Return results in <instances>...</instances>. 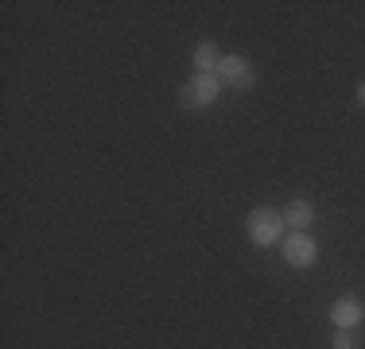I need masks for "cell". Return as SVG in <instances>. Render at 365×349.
<instances>
[{
  "label": "cell",
  "mask_w": 365,
  "mask_h": 349,
  "mask_svg": "<svg viewBox=\"0 0 365 349\" xmlns=\"http://www.w3.org/2000/svg\"><path fill=\"white\" fill-rule=\"evenodd\" d=\"M218 90H222L218 74H195L179 90V105H182V109H206V105L218 101Z\"/></svg>",
  "instance_id": "6da1fadb"
},
{
  "label": "cell",
  "mask_w": 365,
  "mask_h": 349,
  "mask_svg": "<svg viewBox=\"0 0 365 349\" xmlns=\"http://www.w3.org/2000/svg\"><path fill=\"white\" fill-rule=\"evenodd\" d=\"M245 229H249V241H253V244H264V249H268V244L280 241V233H284V214L260 206V209H253V214H249Z\"/></svg>",
  "instance_id": "7a4b0ae2"
},
{
  "label": "cell",
  "mask_w": 365,
  "mask_h": 349,
  "mask_svg": "<svg viewBox=\"0 0 365 349\" xmlns=\"http://www.w3.org/2000/svg\"><path fill=\"white\" fill-rule=\"evenodd\" d=\"M218 82L230 85V90H253L257 74H253V66H249V58L230 55V58H222V66H218Z\"/></svg>",
  "instance_id": "3957f363"
},
{
  "label": "cell",
  "mask_w": 365,
  "mask_h": 349,
  "mask_svg": "<svg viewBox=\"0 0 365 349\" xmlns=\"http://www.w3.org/2000/svg\"><path fill=\"white\" fill-rule=\"evenodd\" d=\"M280 252H284V260H288L292 268H311L315 264V241L307 237V233H288L280 244Z\"/></svg>",
  "instance_id": "277c9868"
},
{
  "label": "cell",
  "mask_w": 365,
  "mask_h": 349,
  "mask_svg": "<svg viewBox=\"0 0 365 349\" xmlns=\"http://www.w3.org/2000/svg\"><path fill=\"white\" fill-rule=\"evenodd\" d=\"M330 318H334L338 330H358L361 318H365V311H361L358 299H338L334 307H330Z\"/></svg>",
  "instance_id": "5b68a950"
},
{
  "label": "cell",
  "mask_w": 365,
  "mask_h": 349,
  "mask_svg": "<svg viewBox=\"0 0 365 349\" xmlns=\"http://www.w3.org/2000/svg\"><path fill=\"white\" fill-rule=\"evenodd\" d=\"M315 222V206L303 202V198H295V202L284 209V225H292L295 233H307V225Z\"/></svg>",
  "instance_id": "8992f818"
},
{
  "label": "cell",
  "mask_w": 365,
  "mask_h": 349,
  "mask_svg": "<svg viewBox=\"0 0 365 349\" xmlns=\"http://www.w3.org/2000/svg\"><path fill=\"white\" fill-rule=\"evenodd\" d=\"M218 66H222V55L214 47V39H202L195 47V70L198 74H218Z\"/></svg>",
  "instance_id": "52a82bcc"
},
{
  "label": "cell",
  "mask_w": 365,
  "mask_h": 349,
  "mask_svg": "<svg viewBox=\"0 0 365 349\" xmlns=\"http://www.w3.org/2000/svg\"><path fill=\"white\" fill-rule=\"evenodd\" d=\"M334 349H358L354 330H334Z\"/></svg>",
  "instance_id": "ba28073f"
},
{
  "label": "cell",
  "mask_w": 365,
  "mask_h": 349,
  "mask_svg": "<svg viewBox=\"0 0 365 349\" xmlns=\"http://www.w3.org/2000/svg\"><path fill=\"white\" fill-rule=\"evenodd\" d=\"M358 101H361V105H365V82H361V85H358Z\"/></svg>",
  "instance_id": "9c48e42d"
}]
</instances>
